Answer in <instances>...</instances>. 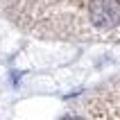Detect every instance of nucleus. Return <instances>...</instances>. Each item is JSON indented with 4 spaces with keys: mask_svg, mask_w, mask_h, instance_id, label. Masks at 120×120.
Wrapping results in <instances>:
<instances>
[{
    "mask_svg": "<svg viewBox=\"0 0 120 120\" xmlns=\"http://www.w3.org/2000/svg\"><path fill=\"white\" fill-rule=\"evenodd\" d=\"M59 120H86V118H82V116H64Z\"/></svg>",
    "mask_w": 120,
    "mask_h": 120,
    "instance_id": "nucleus-2",
    "label": "nucleus"
},
{
    "mask_svg": "<svg viewBox=\"0 0 120 120\" xmlns=\"http://www.w3.org/2000/svg\"><path fill=\"white\" fill-rule=\"evenodd\" d=\"M88 18L98 30H113L120 23V0H88Z\"/></svg>",
    "mask_w": 120,
    "mask_h": 120,
    "instance_id": "nucleus-1",
    "label": "nucleus"
}]
</instances>
